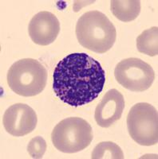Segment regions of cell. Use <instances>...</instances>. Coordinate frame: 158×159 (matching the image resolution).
Returning <instances> with one entry per match:
<instances>
[{"label":"cell","mask_w":158,"mask_h":159,"mask_svg":"<svg viewBox=\"0 0 158 159\" xmlns=\"http://www.w3.org/2000/svg\"><path fill=\"white\" fill-rule=\"evenodd\" d=\"M110 9L117 19L129 22L140 15L141 2L139 0H113L110 2Z\"/></svg>","instance_id":"30bf717a"},{"label":"cell","mask_w":158,"mask_h":159,"mask_svg":"<svg viewBox=\"0 0 158 159\" xmlns=\"http://www.w3.org/2000/svg\"><path fill=\"white\" fill-rule=\"evenodd\" d=\"M105 83V72L85 52L71 53L58 62L53 73V89L60 100L80 107L97 99Z\"/></svg>","instance_id":"6da1fadb"},{"label":"cell","mask_w":158,"mask_h":159,"mask_svg":"<svg viewBox=\"0 0 158 159\" xmlns=\"http://www.w3.org/2000/svg\"><path fill=\"white\" fill-rule=\"evenodd\" d=\"M93 139L90 124L79 117H69L56 125L51 133L55 148L62 153L74 154L89 147Z\"/></svg>","instance_id":"277c9868"},{"label":"cell","mask_w":158,"mask_h":159,"mask_svg":"<svg viewBox=\"0 0 158 159\" xmlns=\"http://www.w3.org/2000/svg\"><path fill=\"white\" fill-rule=\"evenodd\" d=\"M7 77L10 89L15 93L31 97L44 90L48 72L45 66L37 60L24 58L11 65Z\"/></svg>","instance_id":"3957f363"},{"label":"cell","mask_w":158,"mask_h":159,"mask_svg":"<svg viewBox=\"0 0 158 159\" xmlns=\"http://www.w3.org/2000/svg\"><path fill=\"white\" fill-rule=\"evenodd\" d=\"M2 122L7 133L15 137H22L35 130L38 117L35 110L29 105L18 103L6 110Z\"/></svg>","instance_id":"52a82bcc"},{"label":"cell","mask_w":158,"mask_h":159,"mask_svg":"<svg viewBox=\"0 0 158 159\" xmlns=\"http://www.w3.org/2000/svg\"><path fill=\"white\" fill-rule=\"evenodd\" d=\"M125 108L123 95L117 89L108 91L96 107L94 119L97 124L103 128L111 127L122 118Z\"/></svg>","instance_id":"9c48e42d"},{"label":"cell","mask_w":158,"mask_h":159,"mask_svg":"<svg viewBox=\"0 0 158 159\" xmlns=\"http://www.w3.org/2000/svg\"><path fill=\"white\" fill-rule=\"evenodd\" d=\"M75 32L82 46L98 53L109 51L116 42V28L105 14L98 11L83 14L77 22Z\"/></svg>","instance_id":"7a4b0ae2"},{"label":"cell","mask_w":158,"mask_h":159,"mask_svg":"<svg viewBox=\"0 0 158 159\" xmlns=\"http://www.w3.org/2000/svg\"><path fill=\"white\" fill-rule=\"evenodd\" d=\"M46 148L47 145L45 139L41 136H36L30 141L27 147V151L32 158H42L45 153Z\"/></svg>","instance_id":"4fadbf2b"},{"label":"cell","mask_w":158,"mask_h":159,"mask_svg":"<svg viewBox=\"0 0 158 159\" xmlns=\"http://www.w3.org/2000/svg\"><path fill=\"white\" fill-rule=\"evenodd\" d=\"M114 76L117 81L131 92H141L152 86L155 72L150 65L136 57L122 60L116 65Z\"/></svg>","instance_id":"8992f818"},{"label":"cell","mask_w":158,"mask_h":159,"mask_svg":"<svg viewBox=\"0 0 158 159\" xmlns=\"http://www.w3.org/2000/svg\"><path fill=\"white\" fill-rule=\"evenodd\" d=\"M127 128L130 137L137 144L145 147L157 144V110L148 103H136L128 114Z\"/></svg>","instance_id":"5b68a950"},{"label":"cell","mask_w":158,"mask_h":159,"mask_svg":"<svg viewBox=\"0 0 158 159\" xmlns=\"http://www.w3.org/2000/svg\"><path fill=\"white\" fill-rule=\"evenodd\" d=\"M28 32L31 40L37 45H50L60 32V22L53 13L41 11L31 18Z\"/></svg>","instance_id":"ba28073f"},{"label":"cell","mask_w":158,"mask_h":159,"mask_svg":"<svg viewBox=\"0 0 158 159\" xmlns=\"http://www.w3.org/2000/svg\"><path fill=\"white\" fill-rule=\"evenodd\" d=\"M137 50L150 57L158 54V27L146 30L136 38Z\"/></svg>","instance_id":"8fae6325"},{"label":"cell","mask_w":158,"mask_h":159,"mask_svg":"<svg viewBox=\"0 0 158 159\" xmlns=\"http://www.w3.org/2000/svg\"><path fill=\"white\" fill-rule=\"evenodd\" d=\"M124 154L119 146L113 142H102L93 149L92 159H123Z\"/></svg>","instance_id":"7c38bea8"}]
</instances>
